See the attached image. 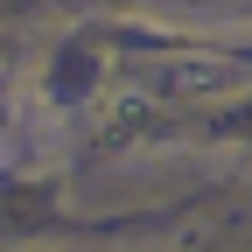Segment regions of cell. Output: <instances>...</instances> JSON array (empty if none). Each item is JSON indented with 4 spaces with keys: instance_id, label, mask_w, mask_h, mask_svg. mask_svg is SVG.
I'll return each instance as SVG.
<instances>
[{
    "instance_id": "obj_1",
    "label": "cell",
    "mask_w": 252,
    "mask_h": 252,
    "mask_svg": "<svg viewBox=\"0 0 252 252\" xmlns=\"http://www.w3.org/2000/svg\"><path fill=\"white\" fill-rule=\"evenodd\" d=\"M140 84L154 91V98H203V91H231V84H238V63L182 56V63H154V70H140Z\"/></svg>"
},
{
    "instance_id": "obj_2",
    "label": "cell",
    "mask_w": 252,
    "mask_h": 252,
    "mask_svg": "<svg viewBox=\"0 0 252 252\" xmlns=\"http://www.w3.org/2000/svg\"><path fill=\"white\" fill-rule=\"evenodd\" d=\"M0 112H7V98H0Z\"/></svg>"
}]
</instances>
